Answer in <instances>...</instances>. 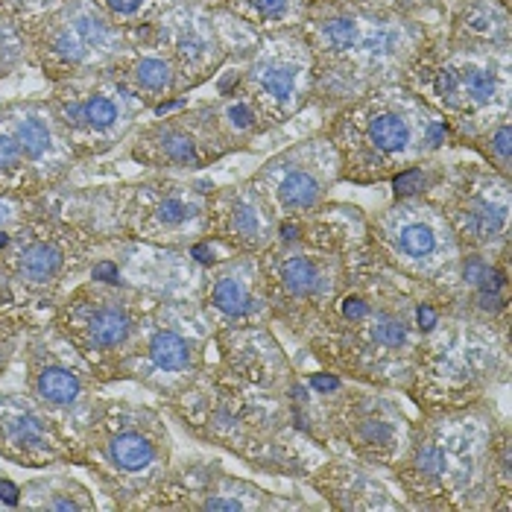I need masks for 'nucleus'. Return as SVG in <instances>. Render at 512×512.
Returning <instances> with one entry per match:
<instances>
[{
	"label": "nucleus",
	"instance_id": "f257e3e1",
	"mask_svg": "<svg viewBox=\"0 0 512 512\" xmlns=\"http://www.w3.org/2000/svg\"><path fill=\"white\" fill-rule=\"evenodd\" d=\"M434 319L436 308L422 287L384 267L369 246H360L346 287L302 349L337 378L404 395Z\"/></svg>",
	"mask_w": 512,
	"mask_h": 512
},
{
	"label": "nucleus",
	"instance_id": "f03ea898",
	"mask_svg": "<svg viewBox=\"0 0 512 512\" xmlns=\"http://www.w3.org/2000/svg\"><path fill=\"white\" fill-rule=\"evenodd\" d=\"M115 243L109 185L68 182L30 199L24 220L0 243V305L47 319Z\"/></svg>",
	"mask_w": 512,
	"mask_h": 512
},
{
	"label": "nucleus",
	"instance_id": "7ed1b4c3",
	"mask_svg": "<svg viewBox=\"0 0 512 512\" xmlns=\"http://www.w3.org/2000/svg\"><path fill=\"white\" fill-rule=\"evenodd\" d=\"M436 24L390 6H308L302 33L314 56V103L322 118L357 97L401 82Z\"/></svg>",
	"mask_w": 512,
	"mask_h": 512
},
{
	"label": "nucleus",
	"instance_id": "20e7f679",
	"mask_svg": "<svg viewBox=\"0 0 512 512\" xmlns=\"http://www.w3.org/2000/svg\"><path fill=\"white\" fill-rule=\"evenodd\" d=\"M507 416L495 398L413 419L410 445L387 474L419 512H498L492 451Z\"/></svg>",
	"mask_w": 512,
	"mask_h": 512
},
{
	"label": "nucleus",
	"instance_id": "39448f33",
	"mask_svg": "<svg viewBox=\"0 0 512 512\" xmlns=\"http://www.w3.org/2000/svg\"><path fill=\"white\" fill-rule=\"evenodd\" d=\"M161 410L194 442L220 448L270 477L305 480L328 457L296 428L290 398L249 393L214 369L188 393L164 401Z\"/></svg>",
	"mask_w": 512,
	"mask_h": 512
},
{
	"label": "nucleus",
	"instance_id": "423d86ee",
	"mask_svg": "<svg viewBox=\"0 0 512 512\" xmlns=\"http://www.w3.org/2000/svg\"><path fill=\"white\" fill-rule=\"evenodd\" d=\"M360 246L366 211L349 202L328 199L311 217L281 223L276 243L258 255L273 328L302 346L346 287Z\"/></svg>",
	"mask_w": 512,
	"mask_h": 512
},
{
	"label": "nucleus",
	"instance_id": "0eeeda50",
	"mask_svg": "<svg viewBox=\"0 0 512 512\" xmlns=\"http://www.w3.org/2000/svg\"><path fill=\"white\" fill-rule=\"evenodd\" d=\"M319 132L340 156V182L372 188L439 156L448 147V126L407 85L375 88L322 118Z\"/></svg>",
	"mask_w": 512,
	"mask_h": 512
},
{
	"label": "nucleus",
	"instance_id": "6e6552de",
	"mask_svg": "<svg viewBox=\"0 0 512 512\" xmlns=\"http://www.w3.org/2000/svg\"><path fill=\"white\" fill-rule=\"evenodd\" d=\"M290 413L296 428L325 451H346L357 460L390 474L401 463L413 419L401 407L398 393L337 378L316 366L299 372Z\"/></svg>",
	"mask_w": 512,
	"mask_h": 512
},
{
	"label": "nucleus",
	"instance_id": "1a4fd4ad",
	"mask_svg": "<svg viewBox=\"0 0 512 512\" xmlns=\"http://www.w3.org/2000/svg\"><path fill=\"white\" fill-rule=\"evenodd\" d=\"M401 85L445 120L451 150H469L492 123L512 118V50L451 44L436 24Z\"/></svg>",
	"mask_w": 512,
	"mask_h": 512
},
{
	"label": "nucleus",
	"instance_id": "9d476101",
	"mask_svg": "<svg viewBox=\"0 0 512 512\" xmlns=\"http://www.w3.org/2000/svg\"><path fill=\"white\" fill-rule=\"evenodd\" d=\"M176 457L167 413L132 398L100 395L79 434V466L94 477L109 507L129 512L153 492Z\"/></svg>",
	"mask_w": 512,
	"mask_h": 512
},
{
	"label": "nucleus",
	"instance_id": "9b49d317",
	"mask_svg": "<svg viewBox=\"0 0 512 512\" xmlns=\"http://www.w3.org/2000/svg\"><path fill=\"white\" fill-rule=\"evenodd\" d=\"M510 328L469 316L436 314L428 328L404 398L419 413L489 401L510 384Z\"/></svg>",
	"mask_w": 512,
	"mask_h": 512
},
{
	"label": "nucleus",
	"instance_id": "f8f14e48",
	"mask_svg": "<svg viewBox=\"0 0 512 512\" xmlns=\"http://www.w3.org/2000/svg\"><path fill=\"white\" fill-rule=\"evenodd\" d=\"M158 290L115 276L103 261L47 314V322L74 346L94 378L109 387L126 381V363L141 319Z\"/></svg>",
	"mask_w": 512,
	"mask_h": 512
},
{
	"label": "nucleus",
	"instance_id": "ddd939ff",
	"mask_svg": "<svg viewBox=\"0 0 512 512\" xmlns=\"http://www.w3.org/2000/svg\"><path fill=\"white\" fill-rule=\"evenodd\" d=\"M214 363V328L197 293H158L141 319L126 381L170 401L197 387Z\"/></svg>",
	"mask_w": 512,
	"mask_h": 512
},
{
	"label": "nucleus",
	"instance_id": "4468645a",
	"mask_svg": "<svg viewBox=\"0 0 512 512\" xmlns=\"http://www.w3.org/2000/svg\"><path fill=\"white\" fill-rule=\"evenodd\" d=\"M217 182L199 173H156L109 185L120 240L161 252H194L208 240V197Z\"/></svg>",
	"mask_w": 512,
	"mask_h": 512
},
{
	"label": "nucleus",
	"instance_id": "2eb2a0df",
	"mask_svg": "<svg viewBox=\"0 0 512 512\" xmlns=\"http://www.w3.org/2000/svg\"><path fill=\"white\" fill-rule=\"evenodd\" d=\"M366 246L384 267L422 287L434 308L463 264L445 214L428 197H393L366 214Z\"/></svg>",
	"mask_w": 512,
	"mask_h": 512
},
{
	"label": "nucleus",
	"instance_id": "dca6fc26",
	"mask_svg": "<svg viewBox=\"0 0 512 512\" xmlns=\"http://www.w3.org/2000/svg\"><path fill=\"white\" fill-rule=\"evenodd\" d=\"M79 167L47 97L0 103V194L36 199L71 182Z\"/></svg>",
	"mask_w": 512,
	"mask_h": 512
},
{
	"label": "nucleus",
	"instance_id": "f3484780",
	"mask_svg": "<svg viewBox=\"0 0 512 512\" xmlns=\"http://www.w3.org/2000/svg\"><path fill=\"white\" fill-rule=\"evenodd\" d=\"M47 103L79 167L109 156L132 135L150 109L129 91L115 68L50 82Z\"/></svg>",
	"mask_w": 512,
	"mask_h": 512
},
{
	"label": "nucleus",
	"instance_id": "a211bd4d",
	"mask_svg": "<svg viewBox=\"0 0 512 512\" xmlns=\"http://www.w3.org/2000/svg\"><path fill=\"white\" fill-rule=\"evenodd\" d=\"M232 88L261 115L270 132L305 115L314 103V56L302 27L255 33L235 59Z\"/></svg>",
	"mask_w": 512,
	"mask_h": 512
},
{
	"label": "nucleus",
	"instance_id": "6ab92c4d",
	"mask_svg": "<svg viewBox=\"0 0 512 512\" xmlns=\"http://www.w3.org/2000/svg\"><path fill=\"white\" fill-rule=\"evenodd\" d=\"M24 36L33 68L47 82L115 68L129 50V30L118 27L94 0H62Z\"/></svg>",
	"mask_w": 512,
	"mask_h": 512
},
{
	"label": "nucleus",
	"instance_id": "aec40b11",
	"mask_svg": "<svg viewBox=\"0 0 512 512\" xmlns=\"http://www.w3.org/2000/svg\"><path fill=\"white\" fill-rule=\"evenodd\" d=\"M325 510V504L278 495L232 474L217 457H173L167 474L129 512H281Z\"/></svg>",
	"mask_w": 512,
	"mask_h": 512
},
{
	"label": "nucleus",
	"instance_id": "412c9836",
	"mask_svg": "<svg viewBox=\"0 0 512 512\" xmlns=\"http://www.w3.org/2000/svg\"><path fill=\"white\" fill-rule=\"evenodd\" d=\"M428 199L445 214L463 252L498 255L510 249V176H501L483 161H445Z\"/></svg>",
	"mask_w": 512,
	"mask_h": 512
},
{
	"label": "nucleus",
	"instance_id": "4be33fe9",
	"mask_svg": "<svg viewBox=\"0 0 512 512\" xmlns=\"http://www.w3.org/2000/svg\"><path fill=\"white\" fill-rule=\"evenodd\" d=\"M138 30L170 59L185 94L211 82L255 39L252 30L202 0H179L158 21Z\"/></svg>",
	"mask_w": 512,
	"mask_h": 512
},
{
	"label": "nucleus",
	"instance_id": "5701e85b",
	"mask_svg": "<svg viewBox=\"0 0 512 512\" xmlns=\"http://www.w3.org/2000/svg\"><path fill=\"white\" fill-rule=\"evenodd\" d=\"M21 366L24 393L79 439L94 401L103 395V384L77 349L47 319H36L24 334Z\"/></svg>",
	"mask_w": 512,
	"mask_h": 512
},
{
	"label": "nucleus",
	"instance_id": "b1692460",
	"mask_svg": "<svg viewBox=\"0 0 512 512\" xmlns=\"http://www.w3.org/2000/svg\"><path fill=\"white\" fill-rule=\"evenodd\" d=\"M120 147L132 164L156 173H202L237 153L217 118L214 100L141 120Z\"/></svg>",
	"mask_w": 512,
	"mask_h": 512
},
{
	"label": "nucleus",
	"instance_id": "393cba45",
	"mask_svg": "<svg viewBox=\"0 0 512 512\" xmlns=\"http://www.w3.org/2000/svg\"><path fill=\"white\" fill-rule=\"evenodd\" d=\"M249 179L281 223L305 220L316 214L340 185V156L316 129L273 153Z\"/></svg>",
	"mask_w": 512,
	"mask_h": 512
},
{
	"label": "nucleus",
	"instance_id": "a878e982",
	"mask_svg": "<svg viewBox=\"0 0 512 512\" xmlns=\"http://www.w3.org/2000/svg\"><path fill=\"white\" fill-rule=\"evenodd\" d=\"M220 378L249 393L290 398L299 378L273 325H243L214 331V366Z\"/></svg>",
	"mask_w": 512,
	"mask_h": 512
},
{
	"label": "nucleus",
	"instance_id": "bb28decb",
	"mask_svg": "<svg viewBox=\"0 0 512 512\" xmlns=\"http://www.w3.org/2000/svg\"><path fill=\"white\" fill-rule=\"evenodd\" d=\"M0 460L18 469H77L79 439L27 393H0Z\"/></svg>",
	"mask_w": 512,
	"mask_h": 512
},
{
	"label": "nucleus",
	"instance_id": "cd10ccee",
	"mask_svg": "<svg viewBox=\"0 0 512 512\" xmlns=\"http://www.w3.org/2000/svg\"><path fill=\"white\" fill-rule=\"evenodd\" d=\"M197 302L214 331L273 325L258 255L211 258V264L199 276Z\"/></svg>",
	"mask_w": 512,
	"mask_h": 512
},
{
	"label": "nucleus",
	"instance_id": "c85d7f7f",
	"mask_svg": "<svg viewBox=\"0 0 512 512\" xmlns=\"http://www.w3.org/2000/svg\"><path fill=\"white\" fill-rule=\"evenodd\" d=\"M281 220L252 179L217 185L208 197V240L223 255H261L278 240Z\"/></svg>",
	"mask_w": 512,
	"mask_h": 512
},
{
	"label": "nucleus",
	"instance_id": "c756f323",
	"mask_svg": "<svg viewBox=\"0 0 512 512\" xmlns=\"http://www.w3.org/2000/svg\"><path fill=\"white\" fill-rule=\"evenodd\" d=\"M302 483L311 486L331 512L410 510L384 472L346 451H328V457Z\"/></svg>",
	"mask_w": 512,
	"mask_h": 512
},
{
	"label": "nucleus",
	"instance_id": "7c9ffc66",
	"mask_svg": "<svg viewBox=\"0 0 512 512\" xmlns=\"http://www.w3.org/2000/svg\"><path fill=\"white\" fill-rule=\"evenodd\" d=\"M436 314L510 328V249L498 255L463 252L460 273L436 302Z\"/></svg>",
	"mask_w": 512,
	"mask_h": 512
},
{
	"label": "nucleus",
	"instance_id": "2f4dec72",
	"mask_svg": "<svg viewBox=\"0 0 512 512\" xmlns=\"http://www.w3.org/2000/svg\"><path fill=\"white\" fill-rule=\"evenodd\" d=\"M442 39L477 50H512V15L501 0H442Z\"/></svg>",
	"mask_w": 512,
	"mask_h": 512
},
{
	"label": "nucleus",
	"instance_id": "473e14b6",
	"mask_svg": "<svg viewBox=\"0 0 512 512\" xmlns=\"http://www.w3.org/2000/svg\"><path fill=\"white\" fill-rule=\"evenodd\" d=\"M12 507L27 512H97L100 504L71 472H47L15 486Z\"/></svg>",
	"mask_w": 512,
	"mask_h": 512
},
{
	"label": "nucleus",
	"instance_id": "72a5a7b5",
	"mask_svg": "<svg viewBox=\"0 0 512 512\" xmlns=\"http://www.w3.org/2000/svg\"><path fill=\"white\" fill-rule=\"evenodd\" d=\"M205 6L235 18L252 33H270L302 27L308 15V0H202Z\"/></svg>",
	"mask_w": 512,
	"mask_h": 512
},
{
	"label": "nucleus",
	"instance_id": "f704fd0d",
	"mask_svg": "<svg viewBox=\"0 0 512 512\" xmlns=\"http://www.w3.org/2000/svg\"><path fill=\"white\" fill-rule=\"evenodd\" d=\"M474 156L483 164H489L492 170H498L501 176L512 179V118L492 123L486 132H480L469 144Z\"/></svg>",
	"mask_w": 512,
	"mask_h": 512
},
{
	"label": "nucleus",
	"instance_id": "c9c22d12",
	"mask_svg": "<svg viewBox=\"0 0 512 512\" xmlns=\"http://www.w3.org/2000/svg\"><path fill=\"white\" fill-rule=\"evenodd\" d=\"M118 27L123 30H138L158 21L170 6H176L179 0H94Z\"/></svg>",
	"mask_w": 512,
	"mask_h": 512
},
{
	"label": "nucleus",
	"instance_id": "e433bc0d",
	"mask_svg": "<svg viewBox=\"0 0 512 512\" xmlns=\"http://www.w3.org/2000/svg\"><path fill=\"white\" fill-rule=\"evenodd\" d=\"M33 322H36V316L21 314L9 305H0V381L12 369L15 357H21L24 334Z\"/></svg>",
	"mask_w": 512,
	"mask_h": 512
},
{
	"label": "nucleus",
	"instance_id": "4c0bfd02",
	"mask_svg": "<svg viewBox=\"0 0 512 512\" xmlns=\"http://www.w3.org/2000/svg\"><path fill=\"white\" fill-rule=\"evenodd\" d=\"M24 68H33L27 36L18 24L6 21L0 15V79L12 77Z\"/></svg>",
	"mask_w": 512,
	"mask_h": 512
},
{
	"label": "nucleus",
	"instance_id": "58836bf2",
	"mask_svg": "<svg viewBox=\"0 0 512 512\" xmlns=\"http://www.w3.org/2000/svg\"><path fill=\"white\" fill-rule=\"evenodd\" d=\"M492 480L498 495V512H512V431L510 422L501 425L492 451Z\"/></svg>",
	"mask_w": 512,
	"mask_h": 512
},
{
	"label": "nucleus",
	"instance_id": "ea45409f",
	"mask_svg": "<svg viewBox=\"0 0 512 512\" xmlns=\"http://www.w3.org/2000/svg\"><path fill=\"white\" fill-rule=\"evenodd\" d=\"M62 0H0V15L21 30L33 27L39 18H44L50 9H56Z\"/></svg>",
	"mask_w": 512,
	"mask_h": 512
},
{
	"label": "nucleus",
	"instance_id": "a19ab883",
	"mask_svg": "<svg viewBox=\"0 0 512 512\" xmlns=\"http://www.w3.org/2000/svg\"><path fill=\"white\" fill-rule=\"evenodd\" d=\"M319 3H366V6H390V9H404L413 12L431 24H439V9L442 0H308V6H319Z\"/></svg>",
	"mask_w": 512,
	"mask_h": 512
},
{
	"label": "nucleus",
	"instance_id": "79ce46f5",
	"mask_svg": "<svg viewBox=\"0 0 512 512\" xmlns=\"http://www.w3.org/2000/svg\"><path fill=\"white\" fill-rule=\"evenodd\" d=\"M27 202H30V199H12L0 194V243L12 235V229L24 220V214H27Z\"/></svg>",
	"mask_w": 512,
	"mask_h": 512
}]
</instances>
